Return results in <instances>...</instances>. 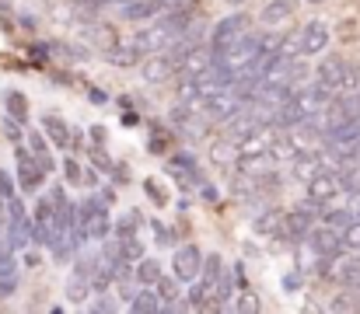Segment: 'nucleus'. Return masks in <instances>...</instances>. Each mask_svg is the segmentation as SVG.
Wrapping results in <instances>:
<instances>
[{"mask_svg":"<svg viewBox=\"0 0 360 314\" xmlns=\"http://www.w3.org/2000/svg\"><path fill=\"white\" fill-rule=\"evenodd\" d=\"M7 241H11V248H28L32 244V216L28 213L7 216Z\"/></svg>","mask_w":360,"mask_h":314,"instance_id":"nucleus-17","label":"nucleus"},{"mask_svg":"<svg viewBox=\"0 0 360 314\" xmlns=\"http://www.w3.org/2000/svg\"><path fill=\"white\" fill-rule=\"evenodd\" d=\"M88 35H91V39H98V46H102V49H109L112 42H120V39H116V32H112L109 25H91V28H88Z\"/></svg>","mask_w":360,"mask_h":314,"instance_id":"nucleus-24","label":"nucleus"},{"mask_svg":"<svg viewBox=\"0 0 360 314\" xmlns=\"http://www.w3.org/2000/svg\"><path fill=\"white\" fill-rule=\"evenodd\" d=\"M214 63V49L210 46H189L179 60H175V74H182V77H196L203 67H210Z\"/></svg>","mask_w":360,"mask_h":314,"instance_id":"nucleus-9","label":"nucleus"},{"mask_svg":"<svg viewBox=\"0 0 360 314\" xmlns=\"http://www.w3.org/2000/svg\"><path fill=\"white\" fill-rule=\"evenodd\" d=\"M102 56H105L109 63H116V67H136V63H140V49H136L129 39L112 42L109 49H102Z\"/></svg>","mask_w":360,"mask_h":314,"instance_id":"nucleus-16","label":"nucleus"},{"mask_svg":"<svg viewBox=\"0 0 360 314\" xmlns=\"http://www.w3.org/2000/svg\"><path fill=\"white\" fill-rule=\"evenodd\" d=\"M319 262L322 259H329V255H336L340 248H343V241H340V230L336 227H329V223H322V220H315L311 223V230L304 234V241H301Z\"/></svg>","mask_w":360,"mask_h":314,"instance_id":"nucleus-1","label":"nucleus"},{"mask_svg":"<svg viewBox=\"0 0 360 314\" xmlns=\"http://www.w3.org/2000/svg\"><path fill=\"white\" fill-rule=\"evenodd\" d=\"M133 266H136V269H133V280H136L140 287H154V283H158V276H161V262H158V259H143V255H140Z\"/></svg>","mask_w":360,"mask_h":314,"instance_id":"nucleus-20","label":"nucleus"},{"mask_svg":"<svg viewBox=\"0 0 360 314\" xmlns=\"http://www.w3.org/2000/svg\"><path fill=\"white\" fill-rule=\"evenodd\" d=\"M14 161H18V185H21L25 192H35V189L42 185V178H46V171L39 168L35 154L18 143V147H14Z\"/></svg>","mask_w":360,"mask_h":314,"instance_id":"nucleus-6","label":"nucleus"},{"mask_svg":"<svg viewBox=\"0 0 360 314\" xmlns=\"http://www.w3.org/2000/svg\"><path fill=\"white\" fill-rule=\"evenodd\" d=\"M14 287H18V283H14V276H4V280H0V301H4V297H11V294H14Z\"/></svg>","mask_w":360,"mask_h":314,"instance_id":"nucleus-31","label":"nucleus"},{"mask_svg":"<svg viewBox=\"0 0 360 314\" xmlns=\"http://www.w3.org/2000/svg\"><path fill=\"white\" fill-rule=\"evenodd\" d=\"M273 168H276V157H273L269 150H266V154H238V171L245 178H252V182L266 178Z\"/></svg>","mask_w":360,"mask_h":314,"instance_id":"nucleus-12","label":"nucleus"},{"mask_svg":"<svg viewBox=\"0 0 360 314\" xmlns=\"http://www.w3.org/2000/svg\"><path fill=\"white\" fill-rule=\"evenodd\" d=\"M235 308H238V311H259V301H255L252 294H241V301Z\"/></svg>","mask_w":360,"mask_h":314,"instance_id":"nucleus-30","label":"nucleus"},{"mask_svg":"<svg viewBox=\"0 0 360 314\" xmlns=\"http://www.w3.org/2000/svg\"><path fill=\"white\" fill-rule=\"evenodd\" d=\"M154 290H158V297H161V304L165 301H175V297H182V290H179V280L175 276H158V283H154Z\"/></svg>","mask_w":360,"mask_h":314,"instance_id":"nucleus-22","label":"nucleus"},{"mask_svg":"<svg viewBox=\"0 0 360 314\" xmlns=\"http://www.w3.org/2000/svg\"><path fill=\"white\" fill-rule=\"evenodd\" d=\"M200 266H203V251H200L196 244H186V248H179L175 259H172V276H175L179 283H193V280L200 276Z\"/></svg>","mask_w":360,"mask_h":314,"instance_id":"nucleus-7","label":"nucleus"},{"mask_svg":"<svg viewBox=\"0 0 360 314\" xmlns=\"http://www.w3.org/2000/svg\"><path fill=\"white\" fill-rule=\"evenodd\" d=\"M11 196H14V178H11L7 171H0V203L11 199Z\"/></svg>","mask_w":360,"mask_h":314,"instance_id":"nucleus-29","label":"nucleus"},{"mask_svg":"<svg viewBox=\"0 0 360 314\" xmlns=\"http://www.w3.org/2000/svg\"><path fill=\"white\" fill-rule=\"evenodd\" d=\"M91 102H95V105H105L109 98H105V91H91Z\"/></svg>","mask_w":360,"mask_h":314,"instance_id":"nucleus-34","label":"nucleus"},{"mask_svg":"<svg viewBox=\"0 0 360 314\" xmlns=\"http://www.w3.org/2000/svg\"><path fill=\"white\" fill-rule=\"evenodd\" d=\"M154 241H158V244L165 248V244H172L175 237H172V230H168L165 223H158V220H154Z\"/></svg>","mask_w":360,"mask_h":314,"instance_id":"nucleus-28","label":"nucleus"},{"mask_svg":"<svg viewBox=\"0 0 360 314\" xmlns=\"http://www.w3.org/2000/svg\"><path fill=\"white\" fill-rule=\"evenodd\" d=\"M4 276H14V259H11V255L0 259V280H4Z\"/></svg>","mask_w":360,"mask_h":314,"instance_id":"nucleus-32","label":"nucleus"},{"mask_svg":"<svg viewBox=\"0 0 360 314\" xmlns=\"http://www.w3.org/2000/svg\"><path fill=\"white\" fill-rule=\"evenodd\" d=\"M280 220H283V213L276 207H269L262 216H252V227H255L259 234H276V230H280Z\"/></svg>","mask_w":360,"mask_h":314,"instance_id":"nucleus-21","label":"nucleus"},{"mask_svg":"<svg viewBox=\"0 0 360 314\" xmlns=\"http://www.w3.org/2000/svg\"><path fill=\"white\" fill-rule=\"evenodd\" d=\"M129 311L133 314H158L161 311V297H158V290H154V287L136 290V294L129 297Z\"/></svg>","mask_w":360,"mask_h":314,"instance_id":"nucleus-19","label":"nucleus"},{"mask_svg":"<svg viewBox=\"0 0 360 314\" xmlns=\"http://www.w3.org/2000/svg\"><path fill=\"white\" fill-rule=\"evenodd\" d=\"M81 234H84V241L102 244V241L112 234V216H109V207L95 209V213H88V216H81Z\"/></svg>","mask_w":360,"mask_h":314,"instance_id":"nucleus-11","label":"nucleus"},{"mask_svg":"<svg viewBox=\"0 0 360 314\" xmlns=\"http://www.w3.org/2000/svg\"><path fill=\"white\" fill-rule=\"evenodd\" d=\"M315 213H319V207H315V203H304V207L283 213L276 237H287V241L301 244V241H304V234H308V230H311V223H315Z\"/></svg>","mask_w":360,"mask_h":314,"instance_id":"nucleus-2","label":"nucleus"},{"mask_svg":"<svg viewBox=\"0 0 360 314\" xmlns=\"http://www.w3.org/2000/svg\"><path fill=\"white\" fill-rule=\"evenodd\" d=\"M91 136H95L98 143H105V129H102V126H95V129H91Z\"/></svg>","mask_w":360,"mask_h":314,"instance_id":"nucleus-35","label":"nucleus"},{"mask_svg":"<svg viewBox=\"0 0 360 314\" xmlns=\"http://www.w3.org/2000/svg\"><path fill=\"white\" fill-rule=\"evenodd\" d=\"M112 7H116V14H120L122 21H150V18H161L165 14L161 0H120Z\"/></svg>","mask_w":360,"mask_h":314,"instance_id":"nucleus-10","label":"nucleus"},{"mask_svg":"<svg viewBox=\"0 0 360 314\" xmlns=\"http://www.w3.org/2000/svg\"><path fill=\"white\" fill-rule=\"evenodd\" d=\"M329 25L326 21H308L304 28H301V35H297V53L301 56H322L326 53V46H329Z\"/></svg>","mask_w":360,"mask_h":314,"instance_id":"nucleus-5","label":"nucleus"},{"mask_svg":"<svg viewBox=\"0 0 360 314\" xmlns=\"http://www.w3.org/2000/svg\"><path fill=\"white\" fill-rule=\"evenodd\" d=\"M283 287H287V290H294V287H301V273H290V276L283 280Z\"/></svg>","mask_w":360,"mask_h":314,"instance_id":"nucleus-33","label":"nucleus"},{"mask_svg":"<svg viewBox=\"0 0 360 314\" xmlns=\"http://www.w3.org/2000/svg\"><path fill=\"white\" fill-rule=\"evenodd\" d=\"M136 223H140V216H136V213H126L116 230H120V234H136Z\"/></svg>","mask_w":360,"mask_h":314,"instance_id":"nucleus-27","label":"nucleus"},{"mask_svg":"<svg viewBox=\"0 0 360 314\" xmlns=\"http://www.w3.org/2000/svg\"><path fill=\"white\" fill-rule=\"evenodd\" d=\"M290 11H294L290 0H269V4L259 11V21H262V28H276V25H283V21L290 18Z\"/></svg>","mask_w":360,"mask_h":314,"instance_id":"nucleus-18","label":"nucleus"},{"mask_svg":"<svg viewBox=\"0 0 360 314\" xmlns=\"http://www.w3.org/2000/svg\"><path fill=\"white\" fill-rule=\"evenodd\" d=\"M241 32H248V18L245 14H228V18H221L217 25H214V32H210V49H214V56L224 49V46H231L235 39H238Z\"/></svg>","mask_w":360,"mask_h":314,"instance_id":"nucleus-4","label":"nucleus"},{"mask_svg":"<svg viewBox=\"0 0 360 314\" xmlns=\"http://www.w3.org/2000/svg\"><path fill=\"white\" fill-rule=\"evenodd\" d=\"M304 185H308V203H315V207H329L336 196H343V192H340V178H336L333 168L315 171Z\"/></svg>","mask_w":360,"mask_h":314,"instance_id":"nucleus-3","label":"nucleus"},{"mask_svg":"<svg viewBox=\"0 0 360 314\" xmlns=\"http://www.w3.org/2000/svg\"><path fill=\"white\" fill-rule=\"evenodd\" d=\"M63 175H67V182L77 185V182H81V164H77L74 157H67V161H63Z\"/></svg>","mask_w":360,"mask_h":314,"instance_id":"nucleus-26","label":"nucleus"},{"mask_svg":"<svg viewBox=\"0 0 360 314\" xmlns=\"http://www.w3.org/2000/svg\"><path fill=\"white\" fill-rule=\"evenodd\" d=\"M95 294V283H91V273L84 266H77L67 280V301L70 304H88V297Z\"/></svg>","mask_w":360,"mask_h":314,"instance_id":"nucleus-14","label":"nucleus"},{"mask_svg":"<svg viewBox=\"0 0 360 314\" xmlns=\"http://www.w3.org/2000/svg\"><path fill=\"white\" fill-rule=\"evenodd\" d=\"M4 133H7V140H11V143H14V147H18V143H21V122H14V119H11V115H7V119H4Z\"/></svg>","mask_w":360,"mask_h":314,"instance_id":"nucleus-25","label":"nucleus"},{"mask_svg":"<svg viewBox=\"0 0 360 314\" xmlns=\"http://www.w3.org/2000/svg\"><path fill=\"white\" fill-rule=\"evenodd\" d=\"M231 4H235V7H241V4H248V0H231Z\"/></svg>","mask_w":360,"mask_h":314,"instance_id":"nucleus-36","label":"nucleus"},{"mask_svg":"<svg viewBox=\"0 0 360 314\" xmlns=\"http://www.w3.org/2000/svg\"><path fill=\"white\" fill-rule=\"evenodd\" d=\"M311 4H322V0H311Z\"/></svg>","mask_w":360,"mask_h":314,"instance_id":"nucleus-37","label":"nucleus"},{"mask_svg":"<svg viewBox=\"0 0 360 314\" xmlns=\"http://www.w3.org/2000/svg\"><path fill=\"white\" fill-rule=\"evenodd\" d=\"M42 133H46L60 150H70V147H74V133H70V126H67L60 115H53V112L42 115Z\"/></svg>","mask_w":360,"mask_h":314,"instance_id":"nucleus-15","label":"nucleus"},{"mask_svg":"<svg viewBox=\"0 0 360 314\" xmlns=\"http://www.w3.org/2000/svg\"><path fill=\"white\" fill-rule=\"evenodd\" d=\"M322 56H326V53H322ZM347 67H350V63H347L343 56L329 53V56L315 67V81H322L326 88H333V91H336V88H340V81H343V74H347Z\"/></svg>","mask_w":360,"mask_h":314,"instance_id":"nucleus-13","label":"nucleus"},{"mask_svg":"<svg viewBox=\"0 0 360 314\" xmlns=\"http://www.w3.org/2000/svg\"><path fill=\"white\" fill-rule=\"evenodd\" d=\"M7 112H11V119L25 122V119H28V105H25V95H18V91H7Z\"/></svg>","mask_w":360,"mask_h":314,"instance_id":"nucleus-23","label":"nucleus"},{"mask_svg":"<svg viewBox=\"0 0 360 314\" xmlns=\"http://www.w3.org/2000/svg\"><path fill=\"white\" fill-rule=\"evenodd\" d=\"M140 77L147 84H165L168 77H175V56L165 49V53H150L140 67Z\"/></svg>","mask_w":360,"mask_h":314,"instance_id":"nucleus-8","label":"nucleus"}]
</instances>
